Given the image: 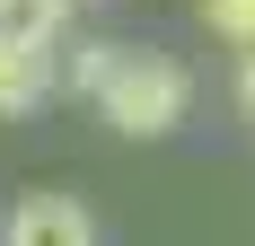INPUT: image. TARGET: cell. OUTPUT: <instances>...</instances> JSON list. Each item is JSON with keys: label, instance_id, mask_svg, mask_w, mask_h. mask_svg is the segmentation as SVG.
<instances>
[{"label": "cell", "instance_id": "6da1fadb", "mask_svg": "<svg viewBox=\"0 0 255 246\" xmlns=\"http://www.w3.org/2000/svg\"><path fill=\"white\" fill-rule=\"evenodd\" d=\"M185 106H194V79H185L176 53L115 44V62H106V79H97V115L115 123V132L158 141V132H176V123H185Z\"/></svg>", "mask_w": 255, "mask_h": 246}, {"label": "cell", "instance_id": "7a4b0ae2", "mask_svg": "<svg viewBox=\"0 0 255 246\" xmlns=\"http://www.w3.org/2000/svg\"><path fill=\"white\" fill-rule=\"evenodd\" d=\"M0 246H97V211L79 194H26V202H9Z\"/></svg>", "mask_w": 255, "mask_h": 246}, {"label": "cell", "instance_id": "3957f363", "mask_svg": "<svg viewBox=\"0 0 255 246\" xmlns=\"http://www.w3.org/2000/svg\"><path fill=\"white\" fill-rule=\"evenodd\" d=\"M44 97H53V53L0 35V115H35Z\"/></svg>", "mask_w": 255, "mask_h": 246}, {"label": "cell", "instance_id": "277c9868", "mask_svg": "<svg viewBox=\"0 0 255 246\" xmlns=\"http://www.w3.org/2000/svg\"><path fill=\"white\" fill-rule=\"evenodd\" d=\"M62 26H71V0H0V35H9V44L53 53V44H62Z\"/></svg>", "mask_w": 255, "mask_h": 246}, {"label": "cell", "instance_id": "5b68a950", "mask_svg": "<svg viewBox=\"0 0 255 246\" xmlns=\"http://www.w3.org/2000/svg\"><path fill=\"white\" fill-rule=\"evenodd\" d=\"M203 26L220 35V44L247 53V44H255V0H203Z\"/></svg>", "mask_w": 255, "mask_h": 246}, {"label": "cell", "instance_id": "8992f818", "mask_svg": "<svg viewBox=\"0 0 255 246\" xmlns=\"http://www.w3.org/2000/svg\"><path fill=\"white\" fill-rule=\"evenodd\" d=\"M106 62H115V44H79V53H71V88H79V97H97Z\"/></svg>", "mask_w": 255, "mask_h": 246}, {"label": "cell", "instance_id": "52a82bcc", "mask_svg": "<svg viewBox=\"0 0 255 246\" xmlns=\"http://www.w3.org/2000/svg\"><path fill=\"white\" fill-rule=\"evenodd\" d=\"M238 106L255 115V44H247V62H238Z\"/></svg>", "mask_w": 255, "mask_h": 246}]
</instances>
